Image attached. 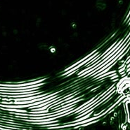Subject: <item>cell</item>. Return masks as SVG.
Masks as SVG:
<instances>
[{
    "label": "cell",
    "mask_w": 130,
    "mask_h": 130,
    "mask_svg": "<svg viewBox=\"0 0 130 130\" xmlns=\"http://www.w3.org/2000/svg\"><path fill=\"white\" fill-rule=\"evenodd\" d=\"M129 104L128 105V106H127V108L129 109V121H130V103H129Z\"/></svg>",
    "instance_id": "cell-1"
}]
</instances>
